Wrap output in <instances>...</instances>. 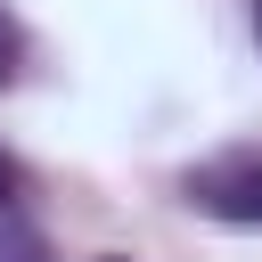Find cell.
<instances>
[{
	"mask_svg": "<svg viewBox=\"0 0 262 262\" xmlns=\"http://www.w3.org/2000/svg\"><path fill=\"white\" fill-rule=\"evenodd\" d=\"M254 33H262V0H254Z\"/></svg>",
	"mask_w": 262,
	"mask_h": 262,
	"instance_id": "obj_5",
	"label": "cell"
},
{
	"mask_svg": "<svg viewBox=\"0 0 262 262\" xmlns=\"http://www.w3.org/2000/svg\"><path fill=\"white\" fill-rule=\"evenodd\" d=\"M0 262H49V237L16 213H0Z\"/></svg>",
	"mask_w": 262,
	"mask_h": 262,
	"instance_id": "obj_2",
	"label": "cell"
},
{
	"mask_svg": "<svg viewBox=\"0 0 262 262\" xmlns=\"http://www.w3.org/2000/svg\"><path fill=\"white\" fill-rule=\"evenodd\" d=\"M180 196L213 221H237V229H262V147H221L205 164L180 172Z\"/></svg>",
	"mask_w": 262,
	"mask_h": 262,
	"instance_id": "obj_1",
	"label": "cell"
},
{
	"mask_svg": "<svg viewBox=\"0 0 262 262\" xmlns=\"http://www.w3.org/2000/svg\"><path fill=\"white\" fill-rule=\"evenodd\" d=\"M16 57H25V33H16V16L0 8V82H16Z\"/></svg>",
	"mask_w": 262,
	"mask_h": 262,
	"instance_id": "obj_3",
	"label": "cell"
},
{
	"mask_svg": "<svg viewBox=\"0 0 262 262\" xmlns=\"http://www.w3.org/2000/svg\"><path fill=\"white\" fill-rule=\"evenodd\" d=\"M16 188H25V172H16L8 156H0V213H16Z\"/></svg>",
	"mask_w": 262,
	"mask_h": 262,
	"instance_id": "obj_4",
	"label": "cell"
},
{
	"mask_svg": "<svg viewBox=\"0 0 262 262\" xmlns=\"http://www.w3.org/2000/svg\"><path fill=\"white\" fill-rule=\"evenodd\" d=\"M98 262H123V254H98Z\"/></svg>",
	"mask_w": 262,
	"mask_h": 262,
	"instance_id": "obj_6",
	"label": "cell"
}]
</instances>
